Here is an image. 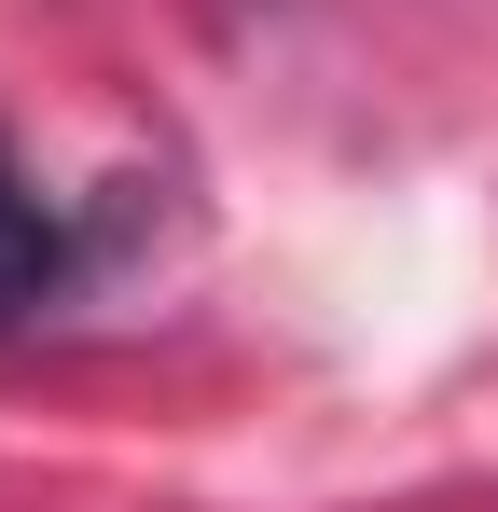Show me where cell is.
Instances as JSON below:
<instances>
[{
	"label": "cell",
	"instance_id": "cell-1",
	"mask_svg": "<svg viewBox=\"0 0 498 512\" xmlns=\"http://www.w3.org/2000/svg\"><path fill=\"white\" fill-rule=\"evenodd\" d=\"M56 291H70V222H56V194L14 167V139H0V333L42 319Z\"/></svg>",
	"mask_w": 498,
	"mask_h": 512
}]
</instances>
